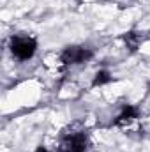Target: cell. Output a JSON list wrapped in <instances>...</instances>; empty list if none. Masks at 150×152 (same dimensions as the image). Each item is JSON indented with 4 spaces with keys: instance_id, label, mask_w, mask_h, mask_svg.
Here are the masks:
<instances>
[{
    "instance_id": "8992f818",
    "label": "cell",
    "mask_w": 150,
    "mask_h": 152,
    "mask_svg": "<svg viewBox=\"0 0 150 152\" xmlns=\"http://www.w3.org/2000/svg\"><path fill=\"white\" fill-rule=\"evenodd\" d=\"M124 41H125V44H127V48L131 51H136V48L140 46V36L136 32H127L124 36Z\"/></svg>"
},
{
    "instance_id": "277c9868",
    "label": "cell",
    "mask_w": 150,
    "mask_h": 152,
    "mask_svg": "<svg viewBox=\"0 0 150 152\" xmlns=\"http://www.w3.org/2000/svg\"><path fill=\"white\" fill-rule=\"evenodd\" d=\"M138 115H140V110H138L136 106H133V104H124V108H122L120 115L117 117L115 124H117V126H125V124L129 126L133 120L138 118Z\"/></svg>"
},
{
    "instance_id": "6da1fadb",
    "label": "cell",
    "mask_w": 150,
    "mask_h": 152,
    "mask_svg": "<svg viewBox=\"0 0 150 152\" xmlns=\"http://www.w3.org/2000/svg\"><path fill=\"white\" fill-rule=\"evenodd\" d=\"M11 53L18 60H28L37 51V41L28 36H14L11 37Z\"/></svg>"
},
{
    "instance_id": "5b68a950",
    "label": "cell",
    "mask_w": 150,
    "mask_h": 152,
    "mask_svg": "<svg viewBox=\"0 0 150 152\" xmlns=\"http://www.w3.org/2000/svg\"><path fill=\"white\" fill-rule=\"evenodd\" d=\"M110 81H111V75L103 69V71H97L95 73L94 80H92V87H103V85H106Z\"/></svg>"
},
{
    "instance_id": "7a4b0ae2",
    "label": "cell",
    "mask_w": 150,
    "mask_h": 152,
    "mask_svg": "<svg viewBox=\"0 0 150 152\" xmlns=\"http://www.w3.org/2000/svg\"><path fill=\"white\" fill-rule=\"evenodd\" d=\"M94 57L92 50L90 48H85V46H69L66 48L62 53H60V60L67 66H79V64H85L88 62L90 58Z\"/></svg>"
},
{
    "instance_id": "52a82bcc",
    "label": "cell",
    "mask_w": 150,
    "mask_h": 152,
    "mask_svg": "<svg viewBox=\"0 0 150 152\" xmlns=\"http://www.w3.org/2000/svg\"><path fill=\"white\" fill-rule=\"evenodd\" d=\"M36 152H48V151H46L44 147H39V149H37V151H36Z\"/></svg>"
},
{
    "instance_id": "3957f363",
    "label": "cell",
    "mask_w": 150,
    "mask_h": 152,
    "mask_svg": "<svg viewBox=\"0 0 150 152\" xmlns=\"http://www.w3.org/2000/svg\"><path fill=\"white\" fill-rule=\"evenodd\" d=\"M87 149H88V136L85 133L66 134L60 142L62 152H87Z\"/></svg>"
}]
</instances>
